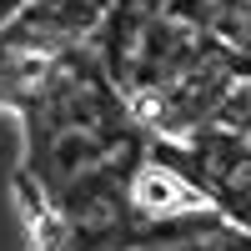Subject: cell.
<instances>
[{
  "mask_svg": "<svg viewBox=\"0 0 251 251\" xmlns=\"http://www.w3.org/2000/svg\"><path fill=\"white\" fill-rule=\"evenodd\" d=\"M136 196H141L146 206H156V211H176V206H206L201 196H191V186L176 181L171 171H141Z\"/></svg>",
  "mask_w": 251,
  "mask_h": 251,
  "instance_id": "6da1fadb",
  "label": "cell"
}]
</instances>
